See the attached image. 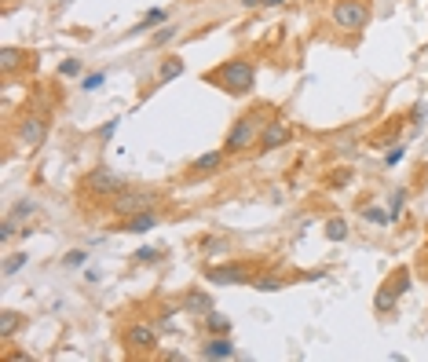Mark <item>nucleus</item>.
Here are the masks:
<instances>
[{
	"mask_svg": "<svg viewBox=\"0 0 428 362\" xmlns=\"http://www.w3.org/2000/svg\"><path fill=\"white\" fill-rule=\"evenodd\" d=\"M267 121H275V107H267V102L249 107L245 114H238V121L231 125L227 136H224V150L227 154H249V150H256L260 132H264Z\"/></svg>",
	"mask_w": 428,
	"mask_h": 362,
	"instance_id": "obj_1",
	"label": "nucleus"
},
{
	"mask_svg": "<svg viewBox=\"0 0 428 362\" xmlns=\"http://www.w3.org/2000/svg\"><path fill=\"white\" fill-rule=\"evenodd\" d=\"M205 84H216L220 92L245 99V96H253V88H256V66L249 59H227V62H220L216 70L205 73Z\"/></svg>",
	"mask_w": 428,
	"mask_h": 362,
	"instance_id": "obj_2",
	"label": "nucleus"
},
{
	"mask_svg": "<svg viewBox=\"0 0 428 362\" xmlns=\"http://www.w3.org/2000/svg\"><path fill=\"white\" fill-rule=\"evenodd\" d=\"M125 190V179L110 169V165H96L81 176V194L92 201H114Z\"/></svg>",
	"mask_w": 428,
	"mask_h": 362,
	"instance_id": "obj_3",
	"label": "nucleus"
},
{
	"mask_svg": "<svg viewBox=\"0 0 428 362\" xmlns=\"http://www.w3.org/2000/svg\"><path fill=\"white\" fill-rule=\"evenodd\" d=\"M370 15H373L370 0H333V8H330L333 26L344 33H362L370 26Z\"/></svg>",
	"mask_w": 428,
	"mask_h": 362,
	"instance_id": "obj_4",
	"label": "nucleus"
},
{
	"mask_svg": "<svg viewBox=\"0 0 428 362\" xmlns=\"http://www.w3.org/2000/svg\"><path fill=\"white\" fill-rule=\"evenodd\" d=\"M410 286H413V275L407 267H395L392 275L377 286V293H373V311H377V315H392L395 304H399V296H403Z\"/></svg>",
	"mask_w": 428,
	"mask_h": 362,
	"instance_id": "obj_5",
	"label": "nucleus"
},
{
	"mask_svg": "<svg viewBox=\"0 0 428 362\" xmlns=\"http://www.w3.org/2000/svg\"><path fill=\"white\" fill-rule=\"evenodd\" d=\"M44 139H48V118H44V114H37V110H26L22 118L15 121V143L26 154H33V150L44 147Z\"/></svg>",
	"mask_w": 428,
	"mask_h": 362,
	"instance_id": "obj_6",
	"label": "nucleus"
},
{
	"mask_svg": "<svg viewBox=\"0 0 428 362\" xmlns=\"http://www.w3.org/2000/svg\"><path fill=\"white\" fill-rule=\"evenodd\" d=\"M253 260H227L205 267V282L213 286H253Z\"/></svg>",
	"mask_w": 428,
	"mask_h": 362,
	"instance_id": "obj_7",
	"label": "nucleus"
},
{
	"mask_svg": "<svg viewBox=\"0 0 428 362\" xmlns=\"http://www.w3.org/2000/svg\"><path fill=\"white\" fill-rule=\"evenodd\" d=\"M154 205H158V190H150V187H125L118 198L110 201V209H114V216L118 219H125V216H136V212H150Z\"/></svg>",
	"mask_w": 428,
	"mask_h": 362,
	"instance_id": "obj_8",
	"label": "nucleus"
},
{
	"mask_svg": "<svg viewBox=\"0 0 428 362\" xmlns=\"http://www.w3.org/2000/svg\"><path fill=\"white\" fill-rule=\"evenodd\" d=\"M121 347L128 355H154L158 347V329L150 322H132V326L121 329Z\"/></svg>",
	"mask_w": 428,
	"mask_h": 362,
	"instance_id": "obj_9",
	"label": "nucleus"
},
{
	"mask_svg": "<svg viewBox=\"0 0 428 362\" xmlns=\"http://www.w3.org/2000/svg\"><path fill=\"white\" fill-rule=\"evenodd\" d=\"M293 139H296V128L275 118V121H267V125H264L256 150H260V154H271V150H278V147H285V143H293Z\"/></svg>",
	"mask_w": 428,
	"mask_h": 362,
	"instance_id": "obj_10",
	"label": "nucleus"
},
{
	"mask_svg": "<svg viewBox=\"0 0 428 362\" xmlns=\"http://www.w3.org/2000/svg\"><path fill=\"white\" fill-rule=\"evenodd\" d=\"M227 158H231L227 150H205L202 158H194V161L187 165V179H209V176H216V172H224Z\"/></svg>",
	"mask_w": 428,
	"mask_h": 362,
	"instance_id": "obj_11",
	"label": "nucleus"
},
{
	"mask_svg": "<svg viewBox=\"0 0 428 362\" xmlns=\"http://www.w3.org/2000/svg\"><path fill=\"white\" fill-rule=\"evenodd\" d=\"M235 355H238V347L231 341V333H213L202 344V359H235Z\"/></svg>",
	"mask_w": 428,
	"mask_h": 362,
	"instance_id": "obj_12",
	"label": "nucleus"
},
{
	"mask_svg": "<svg viewBox=\"0 0 428 362\" xmlns=\"http://www.w3.org/2000/svg\"><path fill=\"white\" fill-rule=\"evenodd\" d=\"M158 227V212H136V216H125L121 224H118V230L121 235H143V230H154Z\"/></svg>",
	"mask_w": 428,
	"mask_h": 362,
	"instance_id": "obj_13",
	"label": "nucleus"
},
{
	"mask_svg": "<svg viewBox=\"0 0 428 362\" xmlns=\"http://www.w3.org/2000/svg\"><path fill=\"white\" fill-rule=\"evenodd\" d=\"M22 326H26V315L22 311H11V307H8V311H0V344H8Z\"/></svg>",
	"mask_w": 428,
	"mask_h": 362,
	"instance_id": "obj_14",
	"label": "nucleus"
},
{
	"mask_svg": "<svg viewBox=\"0 0 428 362\" xmlns=\"http://www.w3.org/2000/svg\"><path fill=\"white\" fill-rule=\"evenodd\" d=\"M184 307H187V311H194V315H209L213 311V296L205 293V289H187L184 293Z\"/></svg>",
	"mask_w": 428,
	"mask_h": 362,
	"instance_id": "obj_15",
	"label": "nucleus"
},
{
	"mask_svg": "<svg viewBox=\"0 0 428 362\" xmlns=\"http://www.w3.org/2000/svg\"><path fill=\"white\" fill-rule=\"evenodd\" d=\"M30 62V51H22V48H4L0 51V70H4V77H11L19 66H26Z\"/></svg>",
	"mask_w": 428,
	"mask_h": 362,
	"instance_id": "obj_16",
	"label": "nucleus"
},
{
	"mask_svg": "<svg viewBox=\"0 0 428 362\" xmlns=\"http://www.w3.org/2000/svg\"><path fill=\"white\" fill-rule=\"evenodd\" d=\"M161 22H168V11H165V8H150L147 15H143V22L136 26V30H128V37H136V33H150L154 26H161Z\"/></svg>",
	"mask_w": 428,
	"mask_h": 362,
	"instance_id": "obj_17",
	"label": "nucleus"
},
{
	"mask_svg": "<svg viewBox=\"0 0 428 362\" xmlns=\"http://www.w3.org/2000/svg\"><path fill=\"white\" fill-rule=\"evenodd\" d=\"M179 73H184V59H179V55H165V62L158 66V84H168V81H176Z\"/></svg>",
	"mask_w": 428,
	"mask_h": 362,
	"instance_id": "obj_18",
	"label": "nucleus"
},
{
	"mask_svg": "<svg viewBox=\"0 0 428 362\" xmlns=\"http://www.w3.org/2000/svg\"><path fill=\"white\" fill-rule=\"evenodd\" d=\"M253 289L256 293H278V289H289V282L282 275H256L253 278Z\"/></svg>",
	"mask_w": 428,
	"mask_h": 362,
	"instance_id": "obj_19",
	"label": "nucleus"
},
{
	"mask_svg": "<svg viewBox=\"0 0 428 362\" xmlns=\"http://www.w3.org/2000/svg\"><path fill=\"white\" fill-rule=\"evenodd\" d=\"M399 121H392L388 128H381V132H373V139H370V147H377V150H384V147H392V143H399Z\"/></svg>",
	"mask_w": 428,
	"mask_h": 362,
	"instance_id": "obj_20",
	"label": "nucleus"
},
{
	"mask_svg": "<svg viewBox=\"0 0 428 362\" xmlns=\"http://www.w3.org/2000/svg\"><path fill=\"white\" fill-rule=\"evenodd\" d=\"M359 216L366 219V224H377V227H388V224H392V212H384L381 205H362Z\"/></svg>",
	"mask_w": 428,
	"mask_h": 362,
	"instance_id": "obj_21",
	"label": "nucleus"
},
{
	"mask_svg": "<svg viewBox=\"0 0 428 362\" xmlns=\"http://www.w3.org/2000/svg\"><path fill=\"white\" fill-rule=\"evenodd\" d=\"M26 264H30V253H8V256H4V267H0V275L11 278V275H19Z\"/></svg>",
	"mask_w": 428,
	"mask_h": 362,
	"instance_id": "obj_22",
	"label": "nucleus"
},
{
	"mask_svg": "<svg viewBox=\"0 0 428 362\" xmlns=\"http://www.w3.org/2000/svg\"><path fill=\"white\" fill-rule=\"evenodd\" d=\"M202 322H205V329H209V333H231V318L224 311H216V307L209 315H202Z\"/></svg>",
	"mask_w": 428,
	"mask_h": 362,
	"instance_id": "obj_23",
	"label": "nucleus"
},
{
	"mask_svg": "<svg viewBox=\"0 0 428 362\" xmlns=\"http://www.w3.org/2000/svg\"><path fill=\"white\" fill-rule=\"evenodd\" d=\"M326 238H330V242H348V219L330 216V219H326Z\"/></svg>",
	"mask_w": 428,
	"mask_h": 362,
	"instance_id": "obj_24",
	"label": "nucleus"
},
{
	"mask_svg": "<svg viewBox=\"0 0 428 362\" xmlns=\"http://www.w3.org/2000/svg\"><path fill=\"white\" fill-rule=\"evenodd\" d=\"M176 37H179V26H176V22H168V26H161V30L150 37V48H165V44H172Z\"/></svg>",
	"mask_w": 428,
	"mask_h": 362,
	"instance_id": "obj_25",
	"label": "nucleus"
},
{
	"mask_svg": "<svg viewBox=\"0 0 428 362\" xmlns=\"http://www.w3.org/2000/svg\"><path fill=\"white\" fill-rule=\"evenodd\" d=\"M33 212H37V201H33V198H19V201H15V209H11L8 216H15L19 224H26V219H30Z\"/></svg>",
	"mask_w": 428,
	"mask_h": 362,
	"instance_id": "obj_26",
	"label": "nucleus"
},
{
	"mask_svg": "<svg viewBox=\"0 0 428 362\" xmlns=\"http://www.w3.org/2000/svg\"><path fill=\"white\" fill-rule=\"evenodd\" d=\"M425 118H428V107H425V102H413V110H410V136H418L425 128Z\"/></svg>",
	"mask_w": 428,
	"mask_h": 362,
	"instance_id": "obj_27",
	"label": "nucleus"
},
{
	"mask_svg": "<svg viewBox=\"0 0 428 362\" xmlns=\"http://www.w3.org/2000/svg\"><path fill=\"white\" fill-rule=\"evenodd\" d=\"M15 235H22V230H19V219H15V216H4V219H0V242L8 245Z\"/></svg>",
	"mask_w": 428,
	"mask_h": 362,
	"instance_id": "obj_28",
	"label": "nucleus"
},
{
	"mask_svg": "<svg viewBox=\"0 0 428 362\" xmlns=\"http://www.w3.org/2000/svg\"><path fill=\"white\" fill-rule=\"evenodd\" d=\"M158 249H147V245H143V249H136L132 256H128V260H132V264H143V267H150V264H158Z\"/></svg>",
	"mask_w": 428,
	"mask_h": 362,
	"instance_id": "obj_29",
	"label": "nucleus"
},
{
	"mask_svg": "<svg viewBox=\"0 0 428 362\" xmlns=\"http://www.w3.org/2000/svg\"><path fill=\"white\" fill-rule=\"evenodd\" d=\"M352 176H355V172H352V169H344V165H341V169H333V176L326 179V183H330L333 190H341V187H348V183H352Z\"/></svg>",
	"mask_w": 428,
	"mask_h": 362,
	"instance_id": "obj_30",
	"label": "nucleus"
},
{
	"mask_svg": "<svg viewBox=\"0 0 428 362\" xmlns=\"http://www.w3.org/2000/svg\"><path fill=\"white\" fill-rule=\"evenodd\" d=\"M81 70H84L81 59H62V62H59V77H77Z\"/></svg>",
	"mask_w": 428,
	"mask_h": 362,
	"instance_id": "obj_31",
	"label": "nucleus"
},
{
	"mask_svg": "<svg viewBox=\"0 0 428 362\" xmlns=\"http://www.w3.org/2000/svg\"><path fill=\"white\" fill-rule=\"evenodd\" d=\"M118 125H121V118H114V121H107V125H99V128H96V139H99V143H107V139H114V132H118Z\"/></svg>",
	"mask_w": 428,
	"mask_h": 362,
	"instance_id": "obj_32",
	"label": "nucleus"
},
{
	"mask_svg": "<svg viewBox=\"0 0 428 362\" xmlns=\"http://www.w3.org/2000/svg\"><path fill=\"white\" fill-rule=\"evenodd\" d=\"M403 205H407V190L399 187V190L392 194V209H388V212H392V224H395L399 216H403Z\"/></svg>",
	"mask_w": 428,
	"mask_h": 362,
	"instance_id": "obj_33",
	"label": "nucleus"
},
{
	"mask_svg": "<svg viewBox=\"0 0 428 362\" xmlns=\"http://www.w3.org/2000/svg\"><path fill=\"white\" fill-rule=\"evenodd\" d=\"M102 81H107V73H88L84 77V81H81V88H84V92H99V88H102Z\"/></svg>",
	"mask_w": 428,
	"mask_h": 362,
	"instance_id": "obj_34",
	"label": "nucleus"
},
{
	"mask_svg": "<svg viewBox=\"0 0 428 362\" xmlns=\"http://www.w3.org/2000/svg\"><path fill=\"white\" fill-rule=\"evenodd\" d=\"M84 260H88V253H84V249H70L66 256H62V267H81Z\"/></svg>",
	"mask_w": 428,
	"mask_h": 362,
	"instance_id": "obj_35",
	"label": "nucleus"
},
{
	"mask_svg": "<svg viewBox=\"0 0 428 362\" xmlns=\"http://www.w3.org/2000/svg\"><path fill=\"white\" fill-rule=\"evenodd\" d=\"M403 158H407V143H399V147H392V150L384 154V165H388V169H392V165H399Z\"/></svg>",
	"mask_w": 428,
	"mask_h": 362,
	"instance_id": "obj_36",
	"label": "nucleus"
},
{
	"mask_svg": "<svg viewBox=\"0 0 428 362\" xmlns=\"http://www.w3.org/2000/svg\"><path fill=\"white\" fill-rule=\"evenodd\" d=\"M245 8H282L285 0H242Z\"/></svg>",
	"mask_w": 428,
	"mask_h": 362,
	"instance_id": "obj_37",
	"label": "nucleus"
}]
</instances>
